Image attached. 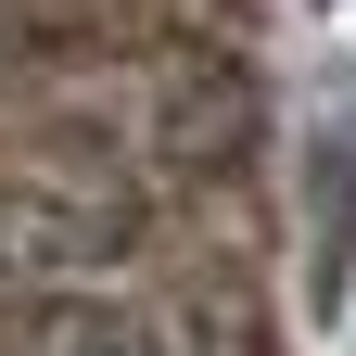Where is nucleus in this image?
Listing matches in <instances>:
<instances>
[{
    "label": "nucleus",
    "mask_w": 356,
    "mask_h": 356,
    "mask_svg": "<svg viewBox=\"0 0 356 356\" xmlns=\"http://www.w3.org/2000/svg\"><path fill=\"white\" fill-rule=\"evenodd\" d=\"M38 140L102 153L140 191H191V178H229L254 153V76L229 51H127V64H76L38 89Z\"/></svg>",
    "instance_id": "f257e3e1"
},
{
    "label": "nucleus",
    "mask_w": 356,
    "mask_h": 356,
    "mask_svg": "<svg viewBox=\"0 0 356 356\" xmlns=\"http://www.w3.org/2000/svg\"><path fill=\"white\" fill-rule=\"evenodd\" d=\"M0 356H267L242 280H165V293H38L0 305Z\"/></svg>",
    "instance_id": "f03ea898"
},
{
    "label": "nucleus",
    "mask_w": 356,
    "mask_h": 356,
    "mask_svg": "<svg viewBox=\"0 0 356 356\" xmlns=\"http://www.w3.org/2000/svg\"><path fill=\"white\" fill-rule=\"evenodd\" d=\"M305 280H318V305L356 280V127H331L305 165Z\"/></svg>",
    "instance_id": "7ed1b4c3"
},
{
    "label": "nucleus",
    "mask_w": 356,
    "mask_h": 356,
    "mask_svg": "<svg viewBox=\"0 0 356 356\" xmlns=\"http://www.w3.org/2000/svg\"><path fill=\"white\" fill-rule=\"evenodd\" d=\"M26 64H38V26L13 13V0H0V89H26Z\"/></svg>",
    "instance_id": "20e7f679"
}]
</instances>
